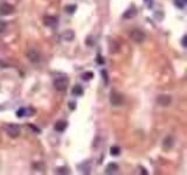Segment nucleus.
<instances>
[{"instance_id": "nucleus-1", "label": "nucleus", "mask_w": 187, "mask_h": 175, "mask_svg": "<svg viewBox=\"0 0 187 175\" xmlns=\"http://www.w3.org/2000/svg\"><path fill=\"white\" fill-rule=\"evenodd\" d=\"M54 88L58 90V91H66L68 84H69V80L67 76H58L54 80Z\"/></svg>"}, {"instance_id": "nucleus-2", "label": "nucleus", "mask_w": 187, "mask_h": 175, "mask_svg": "<svg viewBox=\"0 0 187 175\" xmlns=\"http://www.w3.org/2000/svg\"><path fill=\"white\" fill-rule=\"evenodd\" d=\"M124 103V97L122 93L117 92V91H111L110 92V104L112 106H121Z\"/></svg>"}, {"instance_id": "nucleus-3", "label": "nucleus", "mask_w": 187, "mask_h": 175, "mask_svg": "<svg viewBox=\"0 0 187 175\" xmlns=\"http://www.w3.org/2000/svg\"><path fill=\"white\" fill-rule=\"evenodd\" d=\"M130 39L133 41V42L141 43V42L145 41L146 34L143 30H140V29H133V30H131V33H130Z\"/></svg>"}, {"instance_id": "nucleus-4", "label": "nucleus", "mask_w": 187, "mask_h": 175, "mask_svg": "<svg viewBox=\"0 0 187 175\" xmlns=\"http://www.w3.org/2000/svg\"><path fill=\"white\" fill-rule=\"evenodd\" d=\"M5 130L6 133L8 134L11 138H18L20 135V132H21L20 126L17 124H8V125H6Z\"/></svg>"}, {"instance_id": "nucleus-5", "label": "nucleus", "mask_w": 187, "mask_h": 175, "mask_svg": "<svg viewBox=\"0 0 187 175\" xmlns=\"http://www.w3.org/2000/svg\"><path fill=\"white\" fill-rule=\"evenodd\" d=\"M26 56L28 57V60L33 63H38L40 62L41 60V55L38 49H34V48H30L26 52Z\"/></svg>"}, {"instance_id": "nucleus-6", "label": "nucleus", "mask_w": 187, "mask_h": 175, "mask_svg": "<svg viewBox=\"0 0 187 175\" xmlns=\"http://www.w3.org/2000/svg\"><path fill=\"white\" fill-rule=\"evenodd\" d=\"M14 11H15V8L11 4H8V2L0 4V15H10L12 13H14Z\"/></svg>"}, {"instance_id": "nucleus-7", "label": "nucleus", "mask_w": 187, "mask_h": 175, "mask_svg": "<svg viewBox=\"0 0 187 175\" xmlns=\"http://www.w3.org/2000/svg\"><path fill=\"white\" fill-rule=\"evenodd\" d=\"M171 103H172V97L169 95H159L157 97V104L163 107L169 106Z\"/></svg>"}, {"instance_id": "nucleus-8", "label": "nucleus", "mask_w": 187, "mask_h": 175, "mask_svg": "<svg viewBox=\"0 0 187 175\" xmlns=\"http://www.w3.org/2000/svg\"><path fill=\"white\" fill-rule=\"evenodd\" d=\"M43 23L47 27H56L58 26V18L53 17V15H46L43 18Z\"/></svg>"}, {"instance_id": "nucleus-9", "label": "nucleus", "mask_w": 187, "mask_h": 175, "mask_svg": "<svg viewBox=\"0 0 187 175\" xmlns=\"http://www.w3.org/2000/svg\"><path fill=\"white\" fill-rule=\"evenodd\" d=\"M174 145V139H173V137L172 135H167L163 141V148L165 151H169L171 150L172 147Z\"/></svg>"}, {"instance_id": "nucleus-10", "label": "nucleus", "mask_w": 187, "mask_h": 175, "mask_svg": "<svg viewBox=\"0 0 187 175\" xmlns=\"http://www.w3.org/2000/svg\"><path fill=\"white\" fill-rule=\"evenodd\" d=\"M74 37H75V33L71 29H67V30H64L63 33L61 34V39L64 41H68V42L74 40Z\"/></svg>"}, {"instance_id": "nucleus-11", "label": "nucleus", "mask_w": 187, "mask_h": 175, "mask_svg": "<svg viewBox=\"0 0 187 175\" xmlns=\"http://www.w3.org/2000/svg\"><path fill=\"white\" fill-rule=\"evenodd\" d=\"M34 115V110L33 109H20L17 111V117L21 118L23 116H33Z\"/></svg>"}, {"instance_id": "nucleus-12", "label": "nucleus", "mask_w": 187, "mask_h": 175, "mask_svg": "<svg viewBox=\"0 0 187 175\" xmlns=\"http://www.w3.org/2000/svg\"><path fill=\"white\" fill-rule=\"evenodd\" d=\"M118 165L117 163H115V162H111V163H109L108 166H106V168H105V173L106 174H112V173H116L117 170H118Z\"/></svg>"}, {"instance_id": "nucleus-13", "label": "nucleus", "mask_w": 187, "mask_h": 175, "mask_svg": "<svg viewBox=\"0 0 187 175\" xmlns=\"http://www.w3.org/2000/svg\"><path fill=\"white\" fill-rule=\"evenodd\" d=\"M67 126H68V122H58L56 124H55V126H54V128L58 131V132H63L64 130L67 128Z\"/></svg>"}, {"instance_id": "nucleus-14", "label": "nucleus", "mask_w": 187, "mask_h": 175, "mask_svg": "<svg viewBox=\"0 0 187 175\" xmlns=\"http://www.w3.org/2000/svg\"><path fill=\"white\" fill-rule=\"evenodd\" d=\"M83 93V89H82L81 85H75L73 88V95L74 96H82Z\"/></svg>"}, {"instance_id": "nucleus-15", "label": "nucleus", "mask_w": 187, "mask_h": 175, "mask_svg": "<svg viewBox=\"0 0 187 175\" xmlns=\"http://www.w3.org/2000/svg\"><path fill=\"white\" fill-rule=\"evenodd\" d=\"M134 15H136V11L132 8V10H128V11L125 12V13L123 14V18H124V19H130V18H133Z\"/></svg>"}, {"instance_id": "nucleus-16", "label": "nucleus", "mask_w": 187, "mask_h": 175, "mask_svg": "<svg viewBox=\"0 0 187 175\" xmlns=\"http://www.w3.org/2000/svg\"><path fill=\"white\" fill-rule=\"evenodd\" d=\"M119 153H121V148H119L118 146H112V147L110 148V154H111V155L117 157V155H119Z\"/></svg>"}, {"instance_id": "nucleus-17", "label": "nucleus", "mask_w": 187, "mask_h": 175, "mask_svg": "<svg viewBox=\"0 0 187 175\" xmlns=\"http://www.w3.org/2000/svg\"><path fill=\"white\" fill-rule=\"evenodd\" d=\"M187 0H174V5L178 7V8H180V10H182L184 7H185V5H186Z\"/></svg>"}, {"instance_id": "nucleus-18", "label": "nucleus", "mask_w": 187, "mask_h": 175, "mask_svg": "<svg viewBox=\"0 0 187 175\" xmlns=\"http://www.w3.org/2000/svg\"><path fill=\"white\" fill-rule=\"evenodd\" d=\"M76 8H77L76 5H67L66 7H64V11L68 12L69 14H73V13L76 11Z\"/></svg>"}, {"instance_id": "nucleus-19", "label": "nucleus", "mask_w": 187, "mask_h": 175, "mask_svg": "<svg viewBox=\"0 0 187 175\" xmlns=\"http://www.w3.org/2000/svg\"><path fill=\"white\" fill-rule=\"evenodd\" d=\"M93 77H94V72H91V71H87V72H84V74L82 75V78H83L84 81H90Z\"/></svg>"}, {"instance_id": "nucleus-20", "label": "nucleus", "mask_w": 187, "mask_h": 175, "mask_svg": "<svg viewBox=\"0 0 187 175\" xmlns=\"http://www.w3.org/2000/svg\"><path fill=\"white\" fill-rule=\"evenodd\" d=\"M6 29V22L5 21H0V33H2Z\"/></svg>"}, {"instance_id": "nucleus-21", "label": "nucleus", "mask_w": 187, "mask_h": 175, "mask_svg": "<svg viewBox=\"0 0 187 175\" xmlns=\"http://www.w3.org/2000/svg\"><path fill=\"white\" fill-rule=\"evenodd\" d=\"M186 40H187V36L186 35H185V36H184V37H182V40H181V45H182V47H184V48H186Z\"/></svg>"}, {"instance_id": "nucleus-22", "label": "nucleus", "mask_w": 187, "mask_h": 175, "mask_svg": "<svg viewBox=\"0 0 187 175\" xmlns=\"http://www.w3.org/2000/svg\"><path fill=\"white\" fill-rule=\"evenodd\" d=\"M102 76L104 77L105 84H106V83H108V76H106V71H105V70H102Z\"/></svg>"}, {"instance_id": "nucleus-23", "label": "nucleus", "mask_w": 187, "mask_h": 175, "mask_svg": "<svg viewBox=\"0 0 187 175\" xmlns=\"http://www.w3.org/2000/svg\"><path fill=\"white\" fill-rule=\"evenodd\" d=\"M70 109H71V110H74V109H75V106H74V105H75V104H74V103H70Z\"/></svg>"}, {"instance_id": "nucleus-24", "label": "nucleus", "mask_w": 187, "mask_h": 175, "mask_svg": "<svg viewBox=\"0 0 187 175\" xmlns=\"http://www.w3.org/2000/svg\"><path fill=\"white\" fill-rule=\"evenodd\" d=\"M145 1H146V0H145Z\"/></svg>"}]
</instances>
